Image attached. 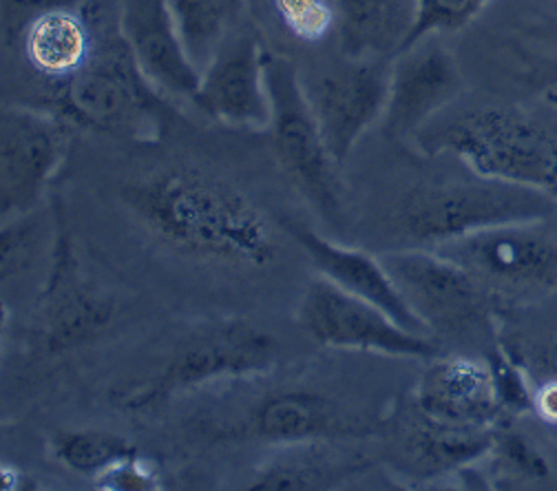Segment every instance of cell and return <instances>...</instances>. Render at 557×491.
Returning a JSON list of instances; mask_svg holds the SVG:
<instances>
[{
  "mask_svg": "<svg viewBox=\"0 0 557 491\" xmlns=\"http://www.w3.org/2000/svg\"><path fill=\"white\" fill-rule=\"evenodd\" d=\"M122 201L175 255L235 268H265L278 255L276 229L237 184L190 164H169L122 188Z\"/></svg>",
  "mask_w": 557,
  "mask_h": 491,
  "instance_id": "cell-1",
  "label": "cell"
},
{
  "mask_svg": "<svg viewBox=\"0 0 557 491\" xmlns=\"http://www.w3.org/2000/svg\"><path fill=\"white\" fill-rule=\"evenodd\" d=\"M425 154H451L473 175L527 186L557 201V131L516 107H482L423 128Z\"/></svg>",
  "mask_w": 557,
  "mask_h": 491,
  "instance_id": "cell-2",
  "label": "cell"
},
{
  "mask_svg": "<svg viewBox=\"0 0 557 491\" xmlns=\"http://www.w3.org/2000/svg\"><path fill=\"white\" fill-rule=\"evenodd\" d=\"M49 111L72 126L137 143H153L171 118L166 96L139 72L120 21L104 32L85 69L51 91Z\"/></svg>",
  "mask_w": 557,
  "mask_h": 491,
  "instance_id": "cell-3",
  "label": "cell"
},
{
  "mask_svg": "<svg viewBox=\"0 0 557 491\" xmlns=\"http://www.w3.org/2000/svg\"><path fill=\"white\" fill-rule=\"evenodd\" d=\"M557 216L548 195L475 175L467 182L425 184L409 191L398 208L400 233L421 246H436L513 222H544Z\"/></svg>",
  "mask_w": 557,
  "mask_h": 491,
  "instance_id": "cell-4",
  "label": "cell"
},
{
  "mask_svg": "<svg viewBox=\"0 0 557 491\" xmlns=\"http://www.w3.org/2000/svg\"><path fill=\"white\" fill-rule=\"evenodd\" d=\"M276 355V341L252 323L239 319L208 323L182 339L147 381L117 392L120 405L126 412H153L208 383L265 375L274 368Z\"/></svg>",
  "mask_w": 557,
  "mask_h": 491,
  "instance_id": "cell-5",
  "label": "cell"
},
{
  "mask_svg": "<svg viewBox=\"0 0 557 491\" xmlns=\"http://www.w3.org/2000/svg\"><path fill=\"white\" fill-rule=\"evenodd\" d=\"M265 81L272 100V149L295 188L327 222L343 218V186L314 118L297 69L290 60L265 51Z\"/></svg>",
  "mask_w": 557,
  "mask_h": 491,
  "instance_id": "cell-6",
  "label": "cell"
},
{
  "mask_svg": "<svg viewBox=\"0 0 557 491\" xmlns=\"http://www.w3.org/2000/svg\"><path fill=\"white\" fill-rule=\"evenodd\" d=\"M430 248L462 266L490 297L533 304L557 295V237L542 222L503 224Z\"/></svg>",
  "mask_w": 557,
  "mask_h": 491,
  "instance_id": "cell-7",
  "label": "cell"
},
{
  "mask_svg": "<svg viewBox=\"0 0 557 491\" xmlns=\"http://www.w3.org/2000/svg\"><path fill=\"white\" fill-rule=\"evenodd\" d=\"M215 443L263 445H321L325 441L355 439L372 432L363 412L314 390L272 392L233 418L213 420L206 428Z\"/></svg>",
  "mask_w": 557,
  "mask_h": 491,
  "instance_id": "cell-8",
  "label": "cell"
},
{
  "mask_svg": "<svg viewBox=\"0 0 557 491\" xmlns=\"http://www.w3.org/2000/svg\"><path fill=\"white\" fill-rule=\"evenodd\" d=\"M297 321L310 339L327 347L421 361H432L441 353L434 336L405 330L379 306L338 289L321 274L308 282Z\"/></svg>",
  "mask_w": 557,
  "mask_h": 491,
  "instance_id": "cell-9",
  "label": "cell"
},
{
  "mask_svg": "<svg viewBox=\"0 0 557 491\" xmlns=\"http://www.w3.org/2000/svg\"><path fill=\"white\" fill-rule=\"evenodd\" d=\"M379 257L432 336L469 334L490 323L492 297L462 266L434 248H405Z\"/></svg>",
  "mask_w": 557,
  "mask_h": 491,
  "instance_id": "cell-10",
  "label": "cell"
},
{
  "mask_svg": "<svg viewBox=\"0 0 557 491\" xmlns=\"http://www.w3.org/2000/svg\"><path fill=\"white\" fill-rule=\"evenodd\" d=\"M115 315V302L85 274L76 246L60 213H53V235L45 284L38 297V339L49 357H60L98 339Z\"/></svg>",
  "mask_w": 557,
  "mask_h": 491,
  "instance_id": "cell-11",
  "label": "cell"
},
{
  "mask_svg": "<svg viewBox=\"0 0 557 491\" xmlns=\"http://www.w3.org/2000/svg\"><path fill=\"white\" fill-rule=\"evenodd\" d=\"M72 124L58 113L8 105L0 113V216L5 220L38 208L64 162Z\"/></svg>",
  "mask_w": 557,
  "mask_h": 491,
  "instance_id": "cell-12",
  "label": "cell"
},
{
  "mask_svg": "<svg viewBox=\"0 0 557 491\" xmlns=\"http://www.w3.org/2000/svg\"><path fill=\"white\" fill-rule=\"evenodd\" d=\"M392 60L345 58L306 87L327 151L341 169L361 135L385 115Z\"/></svg>",
  "mask_w": 557,
  "mask_h": 491,
  "instance_id": "cell-13",
  "label": "cell"
},
{
  "mask_svg": "<svg viewBox=\"0 0 557 491\" xmlns=\"http://www.w3.org/2000/svg\"><path fill=\"white\" fill-rule=\"evenodd\" d=\"M208 118L244 131H265L272 100L265 81V49L250 32H233L222 42L199 81L193 98Z\"/></svg>",
  "mask_w": 557,
  "mask_h": 491,
  "instance_id": "cell-14",
  "label": "cell"
},
{
  "mask_svg": "<svg viewBox=\"0 0 557 491\" xmlns=\"http://www.w3.org/2000/svg\"><path fill=\"white\" fill-rule=\"evenodd\" d=\"M462 89L451 51L434 36L418 40L392 60L385 131L392 139H416Z\"/></svg>",
  "mask_w": 557,
  "mask_h": 491,
  "instance_id": "cell-15",
  "label": "cell"
},
{
  "mask_svg": "<svg viewBox=\"0 0 557 491\" xmlns=\"http://www.w3.org/2000/svg\"><path fill=\"white\" fill-rule=\"evenodd\" d=\"M120 29L139 72L160 94L195 98L201 72L184 47L169 0H120Z\"/></svg>",
  "mask_w": 557,
  "mask_h": 491,
  "instance_id": "cell-16",
  "label": "cell"
},
{
  "mask_svg": "<svg viewBox=\"0 0 557 491\" xmlns=\"http://www.w3.org/2000/svg\"><path fill=\"white\" fill-rule=\"evenodd\" d=\"M413 407L451 428L492 430L505 418L490 364L467 357H434L418 379Z\"/></svg>",
  "mask_w": 557,
  "mask_h": 491,
  "instance_id": "cell-17",
  "label": "cell"
},
{
  "mask_svg": "<svg viewBox=\"0 0 557 491\" xmlns=\"http://www.w3.org/2000/svg\"><path fill=\"white\" fill-rule=\"evenodd\" d=\"M282 226L304 248V253L310 257L312 266L321 277L330 279L332 284H336L350 295L379 306L405 330L432 336L423 321L405 304L379 255L334 244L317 235L312 229L297 224L293 220H282Z\"/></svg>",
  "mask_w": 557,
  "mask_h": 491,
  "instance_id": "cell-18",
  "label": "cell"
},
{
  "mask_svg": "<svg viewBox=\"0 0 557 491\" xmlns=\"http://www.w3.org/2000/svg\"><path fill=\"white\" fill-rule=\"evenodd\" d=\"M496 428L471 430L451 428L430 420L413 407V414L398 434V461L407 474L432 478L490 456Z\"/></svg>",
  "mask_w": 557,
  "mask_h": 491,
  "instance_id": "cell-19",
  "label": "cell"
},
{
  "mask_svg": "<svg viewBox=\"0 0 557 491\" xmlns=\"http://www.w3.org/2000/svg\"><path fill=\"white\" fill-rule=\"evenodd\" d=\"M416 23V0H336L345 58L394 60Z\"/></svg>",
  "mask_w": 557,
  "mask_h": 491,
  "instance_id": "cell-20",
  "label": "cell"
},
{
  "mask_svg": "<svg viewBox=\"0 0 557 491\" xmlns=\"http://www.w3.org/2000/svg\"><path fill=\"white\" fill-rule=\"evenodd\" d=\"M169 5L190 60L203 72L233 32L242 0H169Z\"/></svg>",
  "mask_w": 557,
  "mask_h": 491,
  "instance_id": "cell-21",
  "label": "cell"
},
{
  "mask_svg": "<svg viewBox=\"0 0 557 491\" xmlns=\"http://www.w3.org/2000/svg\"><path fill=\"white\" fill-rule=\"evenodd\" d=\"M55 458L81 476L96 480L139 456L126 439L104 430H64L53 437Z\"/></svg>",
  "mask_w": 557,
  "mask_h": 491,
  "instance_id": "cell-22",
  "label": "cell"
},
{
  "mask_svg": "<svg viewBox=\"0 0 557 491\" xmlns=\"http://www.w3.org/2000/svg\"><path fill=\"white\" fill-rule=\"evenodd\" d=\"M299 447V454L276 461L270 467H265L259 476H255L250 489H327L343 476L341 469H334V461H327L323 454H317L312 450H304V445Z\"/></svg>",
  "mask_w": 557,
  "mask_h": 491,
  "instance_id": "cell-23",
  "label": "cell"
},
{
  "mask_svg": "<svg viewBox=\"0 0 557 491\" xmlns=\"http://www.w3.org/2000/svg\"><path fill=\"white\" fill-rule=\"evenodd\" d=\"M490 0H416V23L405 40V47L428 36L458 32L467 27Z\"/></svg>",
  "mask_w": 557,
  "mask_h": 491,
  "instance_id": "cell-24",
  "label": "cell"
},
{
  "mask_svg": "<svg viewBox=\"0 0 557 491\" xmlns=\"http://www.w3.org/2000/svg\"><path fill=\"white\" fill-rule=\"evenodd\" d=\"M486 364L492 368L496 392L505 409V416L527 414L535 409V392L529 385L527 366L513 353H509L505 345H496Z\"/></svg>",
  "mask_w": 557,
  "mask_h": 491,
  "instance_id": "cell-25",
  "label": "cell"
},
{
  "mask_svg": "<svg viewBox=\"0 0 557 491\" xmlns=\"http://www.w3.org/2000/svg\"><path fill=\"white\" fill-rule=\"evenodd\" d=\"M284 27L304 42L323 40L336 25V0H274Z\"/></svg>",
  "mask_w": 557,
  "mask_h": 491,
  "instance_id": "cell-26",
  "label": "cell"
},
{
  "mask_svg": "<svg viewBox=\"0 0 557 491\" xmlns=\"http://www.w3.org/2000/svg\"><path fill=\"white\" fill-rule=\"evenodd\" d=\"M38 220L36 210L3 222L0 231V261H3V279L10 282L14 274L27 270L38 250Z\"/></svg>",
  "mask_w": 557,
  "mask_h": 491,
  "instance_id": "cell-27",
  "label": "cell"
},
{
  "mask_svg": "<svg viewBox=\"0 0 557 491\" xmlns=\"http://www.w3.org/2000/svg\"><path fill=\"white\" fill-rule=\"evenodd\" d=\"M490 456H494L498 467L507 474L527 480H544L548 476V463L537 452V447L524 434L503 430V426L496 428V439Z\"/></svg>",
  "mask_w": 557,
  "mask_h": 491,
  "instance_id": "cell-28",
  "label": "cell"
},
{
  "mask_svg": "<svg viewBox=\"0 0 557 491\" xmlns=\"http://www.w3.org/2000/svg\"><path fill=\"white\" fill-rule=\"evenodd\" d=\"M96 484L100 489H111V491H149L160 487L153 467L143 456H137L131 463L113 469L104 478L96 480Z\"/></svg>",
  "mask_w": 557,
  "mask_h": 491,
  "instance_id": "cell-29",
  "label": "cell"
},
{
  "mask_svg": "<svg viewBox=\"0 0 557 491\" xmlns=\"http://www.w3.org/2000/svg\"><path fill=\"white\" fill-rule=\"evenodd\" d=\"M535 412L546 424L557 426V381H546L535 392Z\"/></svg>",
  "mask_w": 557,
  "mask_h": 491,
  "instance_id": "cell-30",
  "label": "cell"
},
{
  "mask_svg": "<svg viewBox=\"0 0 557 491\" xmlns=\"http://www.w3.org/2000/svg\"><path fill=\"white\" fill-rule=\"evenodd\" d=\"M535 368L546 375V381H557V336H553L535 357Z\"/></svg>",
  "mask_w": 557,
  "mask_h": 491,
  "instance_id": "cell-31",
  "label": "cell"
},
{
  "mask_svg": "<svg viewBox=\"0 0 557 491\" xmlns=\"http://www.w3.org/2000/svg\"><path fill=\"white\" fill-rule=\"evenodd\" d=\"M546 102H548L550 109L557 113V89H553V91L546 94Z\"/></svg>",
  "mask_w": 557,
  "mask_h": 491,
  "instance_id": "cell-32",
  "label": "cell"
}]
</instances>
